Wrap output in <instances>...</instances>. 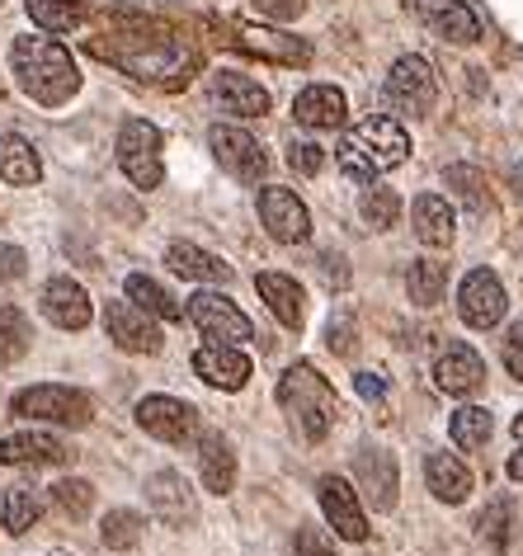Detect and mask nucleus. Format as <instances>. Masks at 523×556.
<instances>
[{"instance_id": "1", "label": "nucleus", "mask_w": 523, "mask_h": 556, "mask_svg": "<svg viewBox=\"0 0 523 556\" xmlns=\"http://www.w3.org/2000/svg\"><path fill=\"white\" fill-rule=\"evenodd\" d=\"M90 48L114 66H123V72H132L137 80H156V86H184L189 72H194V52L165 29V24H146V20L94 38Z\"/></svg>"}, {"instance_id": "2", "label": "nucleus", "mask_w": 523, "mask_h": 556, "mask_svg": "<svg viewBox=\"0 0 523 556\" xmlns=\"http://www.w3.org/2000/svg\"><path fill=\"white\" fill-rule=\"evenodd\" d=\"M10 62H15L20 90L29 94V100H38L43 109H58L80 90V72L72 62V52H66L62 43H52V38H34V34L15 38Z\"/></svg>"}, {"instance_id": "3", "label": "nucleus", "mask_w": 523, "mask_h": 556, "mask_svg": "<svg viewBox=\"0 0 523 556\" xmlns=\"http://www.w3.org/2000/svg\"><path fill=\"white\" fill-rule=\"evenodd\" d=\"M335 156H340V170L349 179L373 185V175H387L410 156V137H406V128L396 118L368 114L363 123H354V128L340 137Z\"/></svg>"}, {"instance_id": "4", "label": "nucleus", "mask_w": 523, "mask_h": 556, "mask_svg": "<svg viewBox=\"0 0 523 556\" xmlns=\"http://www.w3.org/2000/svg\"><path fill=\"white\" fill-rule=\"evenodd\" d=\"M279 406L288 410V420L297 425V434L307 439V443H321L330 434V425H335V415H340L335 387H330L311 364H293V368L283 372Z\"/></svg>"}, {"instance_id": "5", "label": "nucleus", "mask_w": 523, "mask_h": 556, "mask_svg": "<svg viewBox=\"0 0 523 556\" xmlns=\"http://www.w3.org/2000/svg\"><path fill=\"white\" fill-rule=\"evenodd\" d=\"M15 415H24V420H43V425H62V429H86L94 420V406H90L86 392H76V387L43 382V387H29V392L15 396Z\"/></svg>"}, {"instance_id": "6", "label": "nucleus", "mask_w": 523, "mask_h": 556, "mask_svg": "<svg viewBox=\"0 0 523 556\" xmlns=\"http://www.w3.org/2000/svg\"><path fill=\"white\" fill-rule=\"evenodd\" d=\"M118 165L123 175L132 179L137 189H156L165 179V165H161V128L146 118H128L118 132Z\"/></svg>"}, {"instance_id": "7", "label": "nucleus", "mask_w": 523, "mask_h": 556, "mask_svg": "<svg viewBox=\"0 0 523 556\" xmlns=\"http://www.w3.org/2000/svg\"><path fill=\"white\" fill-rule=\"evenodd\" d=\"M387 100H392L396 114H410V118L430 114V109L438 104V76H434V66L424 62L420 52L396 58L392 76H387Z\"/></svg>"}, {"instance_id": "8", "label": "nucleus", "mask_w": 523, "mask_h": 556, "mask_svg": "<svg viewBox=\"0 0 523 556\" xmlns=\"http://www.w3.org/2000/svg\"><path fill=\"white\" fill-rule=\"evenodd\" d=\"M189 321H194L203 336H208L213 344H245V340H255V326H251V316H245L237 302L222 298V293H194L189 298Z\"/></svg>"}, {"instance_id": "9", "label": "nucleus", "mask_w": 523, "mask_h": 556, "mask_svg": "<svg viewBox=\"0 0 523 556\" xmlns=\"http://www.w3.org/2000/svg\"><path fill=\"white\" fill-rule=\"evenodd\" d=\"M208 147H213L217 165H222L227 175L245 179V185H255V179L269 170L265 147H259V142H255V137L245 132V128H231V123H217V128L208 132Z\"/></svg>"}, {"instance_id": "10", "label": "nucleus", "mask_w": 523, "mask_h": 556, "mask_svg": "<svg viewBox=\"0 0 523 556\" xmlns=\"http://www.w3.org/2000/svg\"><path fill=\"white\" fill-rule=\"evenodd\" d=\"M259 222H265L269 236L273 241H283V245H302L311 236L307 203H302L293 189H279V185L259 189Z\"/></svg>"}, {"instance_id": "11", "label": "nucleus", "mask_w": 523, "mask_h": 556, "mask_svg": "<svg viewBox=\"0 0 523 556\" xmlns=\"http://www.w3.org/2000/svg\"><path fill=\"white\" fill-rule=\"evenodd\" d=\"M505 307H509L505 283H500V278H495L490 269H472V274L462 278V288H458V312H462L467 326H476V330L500 326V321H505Z\"/></svg>"}, {"instance_id": "12", "label": "nucleus", "mask_w": 523, "mask_h": 556, "mask_svg": "<svg viewBox=\"0 0 523 556\" xmlns=\"http://www.w3.org/2000/svg\"><path fill=\"white\" fill-rule=\"evenodd\" d=\"M137 425L161 443H189L199 434V410L180 396H146L137 406Z\"/></svg>"}, {"instance_id": "13", "label": "nucleus", "mask_w": 523, "mask_h": 556, "mask_svg": "<svg viewBox=\"0 0 523 556\" xmlns=\"http://www.w3.org/2000/svg\"><path fill=\"white\" fill-rule=\"evenodd\" d=\"M104 330L118 350L128 354H156L161 350V330H156V316H146L137 302H109L104 307Z\"/></svg>"}, {"instance_id": "14", "label": "nucleus", "mask_w": 523, "mask_h": 556, "mask_svg": "<svg viewBox=\"0 0 523 556\" xmlns=\"http://www.w3.org/2000/svg\"><path fill=\"white\" fill-rule=\"evenodd\" d=\"M321 509H326V519L335 523V533L344 542H363L368 538V514L359 505V495H354V485L344 481V477H321Z\"/></svg>"}, {"instance_id": "15", "label": "nucleus", "mask_w": 523, "mask_h": 556, "mask_svg": "<svg viewBox=\"0 0 523 556\" xmlns=\"http://www.w3.org/2000/svg\"><path fill=\"white\" fill-rule=\"evenodd\" d=\"M72 443L58 434H10L0 439V463L5 467H66L72 463Z\"/></svg>"}, {"instance_id": "16", "label": "nucleus", "mask_w": 523, "mask_h": 556, "mask_svg": "<svg viewBox=\"0 0 523 556\" xmlns=\"http://www.w3.org/2000/svg\"><path fill=\"white\" fill-rule=\"evenodd\" d=\"M194 372L208 387H222V392H241L251 382V358H245L237 344H203L194 354Z\"/></svg>"}, {"instance_id": "17", "label": "nucleus", "mask_w": 523, "mask_h": 556, "mask_svg": "<svg viewBox=\"0 0 523 556\" xmlns=\"http://www.w3.org/2000/svg\"><path fill=\"white\" fill-rule=\"evenodd\" d=\"M146 500L170 528L194 523V514H199V500H194V491H189V481L180 477V471H156V477L146 481Z\"/></svg>"}, {"instance_id": "18", "label": "nucleus", "mask_w": 523, "mask_h": 556, "mask_svg": "<svg viewBox=\"0 0 523 556\" xmlns=\"http://www.w3.org/2000/svg\"><path fill=\"white\" fill-rule=\"evenodd\" d=\"M434 378L448 396H472L476 387L486 382V364H481V354L472 350V344H448L434 364Z\"/></svg>"}, {"instance_id": "19", "label": "nucleus", "mask_w": 523, "mask_h": 556, "mask_svg": "<svg viewBox=\"0 0 523 556\" xmlns=\"http://www.w3.org/2000/svg\"><path fill=\"white\" fill-rule=\"evenodd\" d=\"M420 15L448 43H476L481 38V20L467 0H420Z\"/></svg>"}, {"instance_id": "20", "label": "nucleus", "mask_w": 523, "mask_h": 556, "mask_svg": "<svg viewBox=\"0 0 523 556\" xmlns=\"http://www.w3.org/2000/svg\"><path fill=\"white\" fill-rule=\"evenodd\" d=\"M293 118L302 123V128H316V132L344 128V118H349L344 90H335V86H307L293 100Z\"/></svg>"}, {"instance_id": "21", "label": "nucleus", "mask_w": 523, "mask_h": 556, "mask_svg": "<svg viewBox=\"0 0 523 556\" xmlns=\"http://www.w3.org/2000/svg\"><path fill=\"white\" fill-rule=\"evenodd\" d=\"M43 316L62 330H86L90 326V293L76 278H52L43 288Z\"/></svg>"}, {"instance_id": "22", "label": "nucleus", "mask_w": 523, "mask_h": 556, "mask_svg": "<svg viewBox=\"0 0 523 556\" xmlns=\"http://www.w3.org/2000/svg\"><path fill=\"white\" fill-rule=\"evenodd\" d=\"M354 471H359V485H363V495L373 500V509H392L396 505L401 477H396V457L392 453L363 448L359 457H354Z\"/></svg>"}, {"instance_id": "23", "label": "nucleus", "mask_w": 523, "mask_h": 556, "mask_svg": "<svg viewBox=\"0 0 523 556\" xmlns=\"http://www.w3.org/2000/svg\"><path fill=\"white\" fill-rule=\"evenodd\" d=\"M213 100L237 118H265L269 114V90L241 72H222L213 80Z\"/></svg>"}, {"instance_id": "24", "label": "nucleus", "mask_w": 523, "mask_h": 556, "mask_svg": "<svg viewBox=\"0 0 523 556\" xmlns=\"http://www.w3.org/2000/svg\"><path fill=\"white\" fill-rule=\"evenodd\" d=\"M255 288H259V298L269 302V312L279 316V326L302 330V321H307V298H302L297 278H288V274H259Z\"/></svg>"}, {"instance_id": "25", "label": "nucleus", "mask_w": 523, "mask_h": 556, "mask_svg": "<svg viewBox=\"0 0 523 556\" xmlns=\"http://www.w3.org/2000/svg\"><path fill=\"white\" fill-rule=\"evenodd\" d=\"M237 43L245 52H255V58H269V62H283V66H307L311 62V48L302 43V38H288V34H273V29H255V24L237 29Z\"/></svg>"}, {"instance_id": "26", "label": "nucleus", "mask_w": 523, "mask_h": 556, "mask_svg": "<svg viewBox=\"0 0 523 556\" xmlns=\"http://www.w3.org/2000/svg\"><path fill=\"white\" fill-rule=\"evenodd\" d=\"M410 222H416V236L424 245L444 250L452 245V236H458V217H452L448 199H438V193H420L416 207H410Z\"/></svg>"}, {"instance_id": "27", "label": "nucleus", "mask_w": 523, "mask_h": 556, "mask_svg": "<svg viewBox=\"0 0 523 556\" xmlns=\"http://www.w3.org/2000/svg\"><path fill=\"white\" fill-rule=\"evenodd\" d=\"M165 264H170L180 278H194V283H227V278H231V264L222 255L199 250L189 241H175L170 250H165Z\"/></svg>"}, {"instance_id": "28", "label": "nucleus", "mask_w": 523, "mask_h": 556, "mask_svg": "<svg viewBox=\"0 0 523 556\" xmlns=\"http://www.w3.org/2000/svg\"><path fill=\"white\" fill-rule=\"evenodd\" d=\"M199 471H203V485H208L213 495H231V485H237V453H231V443L222 434H203Z\"/></svg>"}, {"instance_id": "29", "label": "nucleus", "mask_w": 523, "mask_h": 556, "mask_svg": "<svg viewBox=\"0 0 523 556\" xmlns=\"http://www.w3.org/2000/svg\"><path fill=\"white\" fill-rule=\"evenodd\" d=\"M424 481H430V491L438 500H448V505H462V500L472 495V471L452 453H434L430 463H424Z\"/></svg>"}, {"instance_id": "30", "label": "nucleus", "mask_w": 523, "mask_h": 556, "mask_svg": "<svg viewBox=\"0 0 523 556\" xmlns=\"http://www.w3.org/2000/svg\"><path fill=\"white\" fill-rule=\"evenodd\" d=\"M0 179H10V185H38L43 179V161L20 132H0Z\"/></svg>"}, {"instance_id": "31", "label": "nucleus", "mask_w": 523, "mask_h": 556, "mask_svg": "<svg viewBox=\"0 0 523 556\" xmlns=\"http://www.w3.org/2000/svg\"><path fill=\"white\" fill-rule=\"evenodd\" d=\"M128 302H137V307H142L146 316H156V321H180L184 316L180 302H175L156 278H146V274H128Z\"/></svg>"}, {"instance_id": "32", "label": "nucleus", "mask_w": 523, "mask_h": 556, "mask_svg": "<svg viewBox=\"0 0 523 556\" xmlns=\"http://www.w3.org/2000/svg\"><path fill=\"white\" fill-rule=\"evenodd\" d=\"M406 288H410V302H416V307H434V302L444 298V288H448V264L416 260L410 264V274H406Z\"/></svg>"}, {"instance_id": "33", "label": "nucleus", "mask_w": 523, "mask_h": 556, "mask_svg": "<svg viewBox=\"0 0 523 556\" xmlns=\"http://www.w3.org/2000/svg\"><path fill=\"white\" fill-rule=\"evenodd\" d=\"M29 20L48 34H72L86 24V5H76V0H29Z\"/></svg>"}, {"instance_id": "34", "label": "nucleus", "mask_w": 523, "mask_h": 556, "mask_svg": "<svg viewBox=\"0 0 523 556\" xmlns=\"http://www.w3.org/2000/svg\"><path fill=\"white\" fill-rule=\"evenodd\" d=\"M34 344V326L20 307H0V364H20Z\"/></svg>"}, {"instance_id": "35", "label": "nucleus", "mask_w": 523, "mask_h": 556, "mask_svg": "<svg viewBox=\"0 0 523 556\" xmlns=\"http://www.w3.org/2000/svg\"><path fill=\"white\" fill-rule=\"evenodd\" d=\"M38 514H43V500H38L29 485H15V491H5V514H0V519H5V528L10 533H29V528L38 523Z\"/></svg>"}, {"instance_id": "36", "label": "nucleus", "mask_w": 523, "mask_h": 556, "mask_svg": "<svg viewBox=\"0 0 523 556\" xmlns=\"http://www.w3.org/2000/svg\"><path fill=\"white\" fill-rule=\"evenodd\" d=\"M486 439H490V410L462 406L458 415H452V443H458V448L476 453V448H486Z\"/></svg>"}, {"instance_id": "37", "label": "nucleus", "mask_w": 523, "mask_h": 556, "mask_svg": "<svg viewBox=\"0 0 523 556\" xmlns=\"http://www.w3.org/2000/svg\"><path fill=\"white\" fill-rule=\"evenodd\" d=\"M100 538H104V547H137L142 542V514L137 509H109L104 514V523H100Z\"/></svg>"}, {"instance_id": "38", "label": "nucleus", "mask_w": 523, "mask_h": 556, "mask_svg": "<svg viewBox=\"0 0 523 556\" xmlns=\"http://www.w3.org/2000/svg\"><path fill=\"white\" fill-rule=\"evenodd\" d=\"M359 213L373 231H387V227H396V217H401V199H396L392 189H368L359 199Z\"/></svg>"}, {"instance_id": "39", "label": "nucleus", "mask_w": 523, "mask_h": 556, "mask_svg": "<svg viewBox=\"0 0 523 556\" xmlns=\"http://www.w3.org/2000/svg\"><path fill=\"white\" fill-rule=\"evenodd\" d=\"M448 189L458 193L467 207H476V213L490 203V199H486V175H481L476 165H448Z\"/></svg>"}, {"instance_id": "40", "label": "nucleus", "mask_w": 523, "mask_h": 556, "mask_svg": "<svg viewBox=\"0 0 523 556\" xmlns=\"http://www.w3.org/2000/svg\"><path fill=\"white\" fill-rule=\"evenodd\" d=\"M52 500H58V505L66 509V514H72V519H86V514H90V505H94V485L90 481H58V485H52Z\"/></svg>"}, {"instance_id": "41", "label": "nucleus", "mask_w": 523, "mask_h": 556, "mask_svg": "<svg viewBox=\"0 0 523 556\" xmlns=\"http://www.w3.org/2000/svg\"><path fill=\"white\" fill-rule=\"evenodd\" d=\"M288 165H293L297 175H321L326 147L321 142H293V147H288Z\"/></svg>"}, {"instance_id": "42", "label": "nucleus", "mask_w": 523, "mask_h": 556, "mask_svg": "<svg viewBox=\"0 0 523 556\" xmlns=\"http://www.w3.org/2000/svg\"><path fill=\"white\" fill-rule=\"evenodd\" d=\"M481 533H486L495 547L505 552V542H509V505H505V500H495V505L481 514Z\"/></svg>"}, {"instance_id": "43", "label": "nucleus", "mask_w": 523, "mask_h": 556, "mask_svg": "<svg viewBox=\"0 0 523 556\" xmlns=\"http://www.w3.org/2000/svg\"><path fill=\"white\" fill-rule=\"evenodd\" d=\"M293 547H297V556H335V542H330L321 528H297Z\"/></svg>"}, {"instance_id": "44", "label": "nucleus", "mask_w": 523, "mask_h": 556, "mask_svg": "<svg viewBox=\"0 0 523 556\" xmlns=\"http://www.w3.org/2000/svg\"><path fill=\"white\" fill-rule=\"evenodd\" d=\"M302 5H307V0H255V10H259L265 20H273V24L297 20V15H302Z\"/></svg>"}, {"instance_id": "45", "label": "nucleus", "mask_w": 523, "mask_h": 556, "mask_svg": "<svg viewBox=\"0 0 523 556\" xmlns=\"http://www.w3.org/2000/svg\"><path fill=\"white\" fill-rule=\"evenodd\" d=\"M24 250L20 245H0V283H15V278L24 274Z\"/></svg>"}, {"instance_id": "46", "label": "nucleus", "mask_w": 523, "mask_h": 556, "mask_svg": "<svg viewBox=\"0 0 523 556\" xmlns=\"http://www.w3.org/2000/svg\"><path fill=\"white\" fill-rule=\"evenodd\" d=\"M505 368L523 382V326H514L509 330V340H505Z\"/></svg>"}, {"instance_id": "47", "label": "nucleus", "mask_w": 523, "mask_h": 556, "mask_svg": "<svg viewBox=\"0 0 523 556\" xmlns=\"http://www.w3.org/2000/svg\"><path fill=\"white\" fill-rule=\"evenodd\" d=\"M359 396L363 401H382L387 396V382H382L378 372H359Z\"/></svg>"}, {"instance_id": "48", "label": "nucleus", "mask_w": 523, "mask_h": 556, "mask_svg": "<svg viewBox=\"0 0 523 556\" xmlns=\"http://www.w3.org/2000/svg\"><path fill=\"white\" fill-rule=\"evenodd\" d=\"M321 269H326V283H335V288L349 283V269H344V260H340V255H326V260H321Z\"/></svg>"}, {"instance_id": "49", "label": "nucleus", "mask_w": 523, "mask_h": 556, "mask_svg": "<svg viewBox=\"0 0 523 556\" xmlns=\"http://www.w3.org/2000/svg\"><path fill=\"white\" fill-rule=\"evenodd\" d=\"M330 350H340V354H349L354 350V340H349V321H330Z\"/></svg>"}, {"instance_id": "50", "label": "nucleus", "mask_w": 523, "mask_h": 556, "mask_svg": "<svg viewBox=\"0 0 523 556\" xmlns=\"http://www.w3.org/2000/svg\"><path fill=\"white\" fill-rule=\"evenodd\" d=\"M509 477H514V481H523V453H514V457H509Z\"/></svg>"}, {"instance_id": "51", "label": "nucleus", "mask_w": 523, "mask_h": 556, "mask_svg": "<svg viewBox=\"0 0 523 556\" xmlns=\"http://www.w3.org/2000/svg\"><path fill=\"white\" fill-rule=\"evenodd\" d=\"M509 185H514V193L523 199V165H514V170H509Z\"/></svg>"}, {"instance_id": "52", "label": "nucleus", "mask_w": 523, "mask_h": 556, "mask_svg": "<svg viewBox=\"0 0 523 556\" xmlns=\"http://www.w3.org/2000/svg\"><path fill=\"white\" fill-rule=\"evenodd\" d=\"M514 434H519V439H523V415H519V420H514Z\"/></svg>"}]
</instances>
